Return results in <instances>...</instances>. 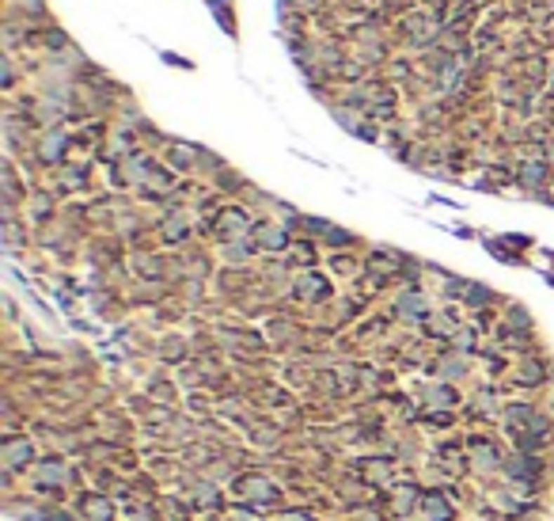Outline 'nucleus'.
Returning a JSON list of instances; mask_svg holds the SVG:
<instances>
[{
  "mask_svg": "<svg viewBox=\"0 0 554 521\" xmlns=\"http://www.w3.org/2000/svg\"><path fill=\"white\" fill-rule=\"evenodd\" d=\"M236 495L243 502H251V506H274L277 487L266 476H243V480H236Z\"/></svg>",
  "mask_w": 554,
  "mask_h": 521,
  "instance_id": "1",
  "label": "nucleus"
},
{
  "mask_svg": "<svg viewBox=\"0 0 554 521\" xmlns=\"http://www.w3.org/2000/svg\"><path fill=\"white\" fill-rule=\"evenodd\" d=\"M31 457H34V449H31L27 438H12V442H4V449H0V461H4L8 468H23V464H31Z\"/></svg>",
  "mask_w": 554,
  "mask_h": 521,
  "instance_id": "2",
  "label": "nucleus"
},
{
  "mask_svg": "<svg viewBox=\"0 0 554 521\" xmlns=\"http://www.w3.org/2000/svg\"><path fill=\"white\" fill-rule=\"evenodd\" d=\"M421 514H426V521H452V502L440 495V491H429V495L421 499Z\"/></svg>",
  "mask_w": 554,
  "mask_h": 521,
  "instance_id": "3",
  "label": "nucleus"
},
{
  "mask_svg": "<svg viewBox=\"0 0 554 521\" xmlns=\"http://www.w3.org/2000/svg\"><path fill=\"white\" fill-rule=\"evenodd\" d=\"M65 483V464L61 461H42L34 468V487H61Z\"/></svg>",
  "mask_w": 554,
  "mask_h": 521,
  "instance_id": "4",
  "label": "nucleus"
},
{
  "mask_svg": "<svg viewBox=\"0 0 554 521\" xmlns=\"http://www.w3.org/2000/svg\"><path fill=\"white\" fill-rule=\"evenodd\" d=\"M84 517L88 521H114V502L103 499V495L84 499Z\"/></svg>",
  "mask_w": 554,
  "mask_h": 521,
  "instance_id": "5",
  "label": "nucleus"
},
{
  "mask_svg": "<svg viewBox=\"0 0 554 521\" xmlns=\"http://www.w3.org/2000/svg\"><path fill=\"white\" fill-rule=\"evenodd\" d=\"M471 453H475V464H478V468H486V472L501 464L497 449H494V445H486V442H471Z\"/></svg>",
  "mask_w": 554,
  "mask_h": 521,
  "instance_id": "6",
  "label": "nucleus"
},
{
  "mask_svg": "<svg viewBox=\"0 0 554 521\" xmlns=\"http://www.w3.org/2000/svg\"><path fill=\"white\" fill-rule=\"evenodd\" d=\"M414 495H418L414 487H399L395 491V514H410V510H414Z\"/></svg>",
  "mask_w": 554,
  "mask_h": 521,
  "instance_id": "7",
  "label": "nucleus"
},
{
  "mask_svg": "<svg viewBox=\"0 0 554 521\" xmlns=\"http://www.w3.org/2000/svg\"><path fill=\"white\" fill-rule=\"evenodd\" d=\"M228 521H262L258 514H251V510H239V514H232Z\"/></svg>",
  "mask_w": 554,
  "mask_h": 521,
  "instance_id": "8",
  "label": "nucleus"
},
{
  "mask_svg": "<svg viewBox=\"0 0 554 521\" xmlns=\"http://www.w3.org/2000/svg\"><path fill=\"white\" fill-rule=\"evenodd\" d=\"M281 521H312V517L300 514V510H293V514H281Z\"/></svg>",
  "mask_w": 554,
  "mask_h": 521,
  "instance_id": "9",
  "label": "nucleus"
}]
</instances>
